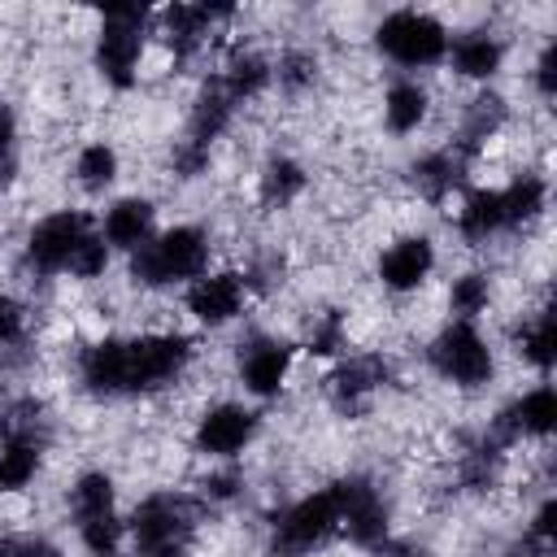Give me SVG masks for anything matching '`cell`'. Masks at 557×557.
<instances>
[{
	"instance_id": "6da1fadb",
	"label": "cell",
	"mask_w": 557,
	"mask_h": 557,
	"mask_svg": "<svg viewBox=\"0 0 557 557\" xmlns=\"http://www.w3.org/2000/svg\"><path fill=\"white\" fill-rule=\"evenodd\" d=\"M213 231L205 222H170L126 257V278L135 292H183L205 270H213Z\"/></svg>"
},
{
	"instance_id": "7a4b0ae2",
	"label": "cell",
	"mask_w": 557,
	"mask_h": 557,
	"mask_svg": "<svg viewBox=\"0 0 557 557\" xmlns=\"http://www.w3.org/2000/svg\"><path fill=\"white\" fill-rule=\"evenodd\" d=\"M448 39H453V26L435 9H418V4L387 9V13H379L370 22L374 57L387 61L396 74H413V78H422L426 70L444 65Z\"/></svg>"
},
{
	"instance_id": "3957f363",
	"label": "cell",
	"mask_w": 557,
	"mask_h": 557,
	"mask_svg": "<svg viewBox=\"0 0 557 557\" xmlns=\"http://www.w3.org/2000/svg\"><path fill=\"white\" fill-rule=\"evenodd\" d=\"M152 48V9L113 4L96 17L91 30V70L109 91H135Z\"/></svg>"
},
{
	"instance_id": "277c9868",
	"label": "cell",
	"mask_w": 557,
	"mask_h": 557,
	"mask_svg": "<svg viewBox=\"0 0 557 557\" xmlns=\"http://www.w3.org/2000/svg\"><path fill=\"white\" fill-rule=\"evenodd\" d=\"M200 357L196 335L178 326L126 331V400H152L174 392Z\"/></svg>"
},
{
	"instance_id": "5b68a950",
	"label": "cell",
	"mask_w": 557,
	"mask_h": 557,
	"mask_svg": "<svg viewBox=\"0 0 557 557\" xmlns=\"http://www.w3.org/2000/svg\"><path fill=\"white\" fill-rule=\"evenodd\" d=\"M331 540H339V505L331 483L309 487L265 513V548L270 557H313Z\"/></svg>"
},
{
	"instance_id": "8992f818",
	"label": "cell",
	"mask_w": 557,
	"mask_h": 557,
	"mask_svg": "<svg viewBox=\"0 0 557 557\" xmlns=\"http://www.w3.org/2000/svg\"><path fill=\"white\" fill-rule=\"evenodd\" d=\"M426 370L453 392H487L496 383V348L479 322H448L422 344Z\"/></svg>"
},
{
	"instance_id": "52a82bcc",
	"label": "cell",
	"mask_w": 557,
	"mask_h": 557,
	"mask_svg": "<svg viewBox=\"0 0 557 557\" xmlns=\"http://www.w3.org/2000/svg\"><path fill=\"white\" fill-rule=\"evenodd\" d=\"M205 522V509L191 492L183 487H157L144 492L126 509V535H131V557H148L170 544H196Z\"/></svg>"
},
{
	"instance_id": "ba28073f",
	"label": "cell",
	"mask_w": 557,
	"mask_h": 557,
	"mask_svg": "<svg viewBox=\"0 0 557 557\" xmlns=\"http://www.w3.org/2000/svg\"><path fill=\"white\" fill-rule=\"evenodd\" d=\"M91 231H96V213H87L83 205H61V209L39 213L26 226L22 248H17L22 274H30V278H65L78 244Z\"/></svg>"
},
{
	"instance_id": "9c48e42d",
	"label": "cell",
	"mask_w": 557,
	"mask_h": 557,
	"mask_svg": "<svg viewBox=\"0 0 557 557\" xmlns=\"http://www.w3.org/2000/svg\"><path fill=\"white\" fill-rule=\"evenodd\" d=\"M296 357H300L296 339H287L278 331H265V326L244 331L235 344V357H231V374H235L244 400H252V405L278 400L292 387Z\"/></svg>"
},
{
	"instance_id": "30bf717a",
	"label": "cell",
	"mask_w": 557,
	"mask_h": 557,
	"mask_svg": "<svg viewBox=\"0 0 557 557\" xmlns=\"http://www.w3.org/2000/svg\"><path fill=\"white\" fill-rule=\"evenodd\" d=\"M244 17L239 4H218V0H205V4H165V9H152V44H161V52L174 61V65H191L200 61L213 39L235 26Z\"/></svg>"
},
{
	"instance_id": "8fae6325",
	"label": "cell",
	"mask_w": 557,
	"mask_h": 557,
	"mask_svg": "<svg viewBox=\"0 0 557 557\" xmlns=\"http://www.w3.org/2000/svg\"><path fill=\"white\" fill-rule=\"evenodd\" d=\"M331 492H335V505H339V540L357 553H374L379 544H387L396 531V513H392V500L387 492L379 487L374 474H361V470H348L339 479H331Z\"/></svg>"
},
{
	"instance_id": "7c38bea8",
	"label": "cell",
	"mask_w": 557,
	"mask_h": 557,
	"mask_svg": "<svg viewBox=\"0 0 557 557\" xmlns=\"http://www.w3.org/2000/svg\"><path fill=\"white\" fill-rule=\"evenodd\" d=\"M261 435V409L244 396H218L191 418V453L205 461H239Z\"/></svg>"
},
{
	"instance_id": "4fadbf2b",
	"label": "cell",
	"mask_w": 557,
	"mask_h": 557,
	"mask_svg": "<svg viewBox=\"0 0 557 557\" xmlns=\"http://www.w3.org/2000/svg\"><path fill=\"white\" fill-rule=\"evenodd\" d=\"M392 383H396V361L383 348H370V352H348L331 361L322 374V396L339 418H361L379 400V392H387Z\"/></svg>"
},
{
	"instance_id": "5bb4252c",
	"label": "cell",
	"mask_w": 557,
	"mask_h": 557,
	"mask_svg": "<svg viewBox=\"0 0 557 557\" xmlns=\"http://www.w3.org/2000/svg\"><path fill=\"white\" fill-rule=\"evenodd\" d=\"M435 270H440V244H435V235H426V231H400V235H392L374 252V270L370 274L379 283V292H387L396 300H409V296H418L435 278Z\"/></svg>"
},
{
	"instance_id": "9a60e30c",
	"label": "cell",
	"mask_w": 557,
	"mask_h": 557,
	"mask_svg": "<svg viewBox=\"0 0 557 557\" xmlns=\"http://www.w3.org/2000/svg\"><path fill=\"white\" fill-rule=\"evenodd\" d=\"M248 305H252V292L239 265H213L183 287V313L196 331H226L248 313Z\"/></svg>"
},
{
	"instance_id": "2e32d148",
	"label": "cell",
	"mask_w": 557,
	"mask_h": 557,
	"mask_svg": "<svg viewBox=\"0 0 557 557\" xmlns=\"http://www.w3.org/2000/svg\"><path fill=\"white\" fill-rule=\"evenodd\" d=\"M474 174H479V165L470 157H461L444 139L431 144V148H422V152H413L405 161V183H409V191L422 205H448V200H457L466 187H474Z\"/></svg>"
},
{
	"instance_id": "e0dca14e",
	"label": "cell",
	"mask_w": 557,
	"mask_h": 557,
	"mask_svg": "<svg viewBox=\"0 0 557 557\" xmlns=\"http://www.w3.org/2000/svg\"><path fill=\"white\" fill-rule=\"evenodd\" d=\"M509 117H513V104H509L505 91H496V87H474V91L466 96V104L457 109L453 135H448L444 144H453L461 157H470V161L479 165V161L487 157V148L505 135Z\"/></svg>"
},
{
	"instance_id": "ac0fdd59",
	"label": "cell",
	"mask_w": 557,
	"mask_h": 557,
	"mask_svg": "<svg viewBox=\"0 0 557 557\" xmlns=\"http://www.w3.org/2000/svg\"><path fill=\"white\" fill-rule=\"evenodd\" d=\"M509 61V39L496 30V26H466V30H453L448 39V74L461 78V83H474V87H492L496 74L505 70Z\"/></svg>"
},
{
	"instance_id": "d6986e66",
	"label": "cell",
	"mask_w": 557,
	"mask_h": 557,
	"mask_svg": "<svg viewBox=\"0 0 557 557\" xmlns=\"http://www.w3.org/2000/svg\"><path fill=\"white\" fill-rule=\"evenodd\" d=\"M96 231L100 239L113 248V257H131L135 248H144L157 235V200L144 191H122L113 196L100 213H96Z\"/></svg>"
},
{
	"instance_id": "ffe728a7",
	"label": "cell",
	"mask_w": 557,
	"mask_h": 557,
	"mask_svg": "<svg viewBox=\"0 0 557 557\" xmlns=\"http://www.w3.org/2000/svg\"><path fill=\"white\" fill-rule=\"evenodd\" d=\"M213 78L222 83V91H226L239 109H248V104H257V100H265V96L274 91V57H270L265 48H257V44H239V39H235V44L222 52Z\"/></svg>"
},
{
	"instance_id": "44dd1931",
	"label": "cell",
	"mask_w": 557,
	"mask_h": 557,
	"mask_svg": "<svg viewBox=\"0 0 557 557\" xmlns=\"http://www.w3.org/2000/svg\"><path fill=\"white\" fill-rule=\"evenodd\" d=\"M435 113V96L426 87V78H413V74H392L379 91V126L392 135V139H409L418 135Z\"/></svg>"
},
{
	"instance_id": "7402d4cb",
	"label": "cell",
	"mask_w": 557,
	"mask_h": 557,
	"mask_svg": "<svg viewBox=\"0 0 557 557\" xmlns=\"http://www.w3.org/2000/svg\"><path fill=\"white\" fill-rule=\"evenodd\" d=\"M453 235L466 248H487V244L505 239L509 235V222H505L500 187H487V183L466 187L457 196V209H453Z\"/></svg>"
},
{
	"instance_id": "603a6c76",
	"label": "cell",
	"mask_w": 557,
	"mask_h": 557,
	"mask_svg": "<svg viewBox=\"0 0 557 557\" xmlns=\"http://www.w3.org/2000/svg\"><path fill=\"white\" fill-rule=\"evenodd\" d=\"M239 113H244V109L222 91V83H218L213 74H205V78L196 83L191 100H187L183 139L205 144V148H218V144L231 135V126H235V117H239Z\"/></svg>"
},
{
	"instance_id": "cb8c5ba5",
	"label": "cell",
	"mask_w": 557,
	"mask_h": 557,
	"mask_svg": "<svg viewBox=\"0 0 557 557\" xmlns=\"http://www.w3.org/2000/svg\"><path fill=\"white\" fill-rule=\"evenodd\" d=\"M309 187H313L309 165H305L296 152H283V148H274V152L257 165V178H252V196H257V205H261L265 213H283V209L300 205V200L309 196Z\"/></svg>"
},
{
	"instance_id": "d4e9b609",
	"label": "cell",
	"mask_w": 557,
	"mask_h": 557,
	"mask_svg": "<svg viewBox=\"0 0 557 557\" xmlns=\"http://www.w3.org/2000/svg\"><path fill=\"white\" fill-rule=\"evenodd\" d=\"M52 448V435L39 431H9L0 435V496H22L44 474V457Z\"/></svg>"
},
{
	"instance_id": "484cf974",
	"label": "cell",
	"mask_w": 557,
	"mask_h": 557,
	"mask_svg": "<svg viewBox=\"0 0 557 557\" xmlns=\"http://www.w3.org/2000/svg\"><path fill=\"white\" fill-rule=\"evenodd\" d=\"M509 348H513V357H518L527 370H535L540 379L553 374V361H557V326H553V305H548V296H544L535 309L518 313V322H513V331H509Z\"/></svg>"
},
{
	"instance_id": "4316f807",
	"label": "cell",
	"mask_w": 557,
	"mask_h": 557,
	"mask_svg": "<svg viewBox=\"0 0 557 557\" xmlns=\"http://www.w3.org/2000/svg\"><path fill=\"white\" fill-rule=\"evenodd\" d=\"M296 348H300L305 357L322 361V366L348 357V352H352V322H348V309H339V305L313 309L309 322H305V331H300V339H296Z\"/></svg>"
},
{
	"instance_id": "83f0119b",
	"label": "cell",
	"mask_w": 557,
	"mask_h": 557,
	"mask_svg": "<svg viewBox=\"0 0 557 557\" xmlns=\"http://www.w3.org/2000/svg\"><path fill=\"white\" fill-rule=\"evenodd\" d=\"M104 513H117V479L104 466H83L65 483V518L78 527V522H91Z\"/></svg>"
},
{
	"instance_id": "f1b7e54d",
	"label": "cell",
	"mask_w": 557,
	"mask_h": 557,
	"mask_svg": "<svg viewBox=\"0 0 557 557\" xmlns=\"http://www.w3.org/2000/svg\"><path fill=\"white\" fill-rule=\"evenodd\" d=\"M500 205H505L509 235H527L535 222H544V213H548V178H544V170L527 165L509 183H500Z\"/></svg>"
},
{
	"instance_id": "f546056e",
	"label": "cell",
	"mask_w": 557,
	"mask_h": 557,
	"mask_svg": "<svg viewBox=\"0 0 557 557\" xmlns=\"http://www.w3.org/2000/svg\"><path fill=\"white\" fill-rule=\"evenodd\" d=\"M122 178V152L113 139H87L74 148L70 157V183L83 191V196H104L113 191Z\"/></svg>"
},
{
	"instance_id": "4dcf8cb0",
	"label": "cell",
	"mask_w": 557,
	"mask_h": 557,
	"mask_svg": "<svg viewBox=\"0 0 557 557\" xmlns=\"http://www.w3.org/2000/svg\"><path fill=\"white\" fill-rule=\"evenodd\" d=\"M492 305H496V278H492V270H483V265L457 270V274L444 283L448 322H479V318H487Z\"/></svg>"
},
{
	"instance_id": "1f68e13d",
	"label": "cell",
	"mask_w": 557,
	"mask_h": 557,
	"mask_svg": "<svg viewBox=\"0 0 557 557\" xmlns=\"http://www.w3.org/2000/svg\"><path fill=\"white\" fill-rule=\"evenodd\" d=\"M322 70L326 61L313 44H283L274 52V91L287 100H300L322 83Z\"/></svg>"
},
{
	"instance_id": "d6a6232c",
	"label": "cell",
	"mask_w": 557,
	"mask_h": 557,
	"mask_svg": "<svg viewBox=\"0 0 557 557\" xmlns=\"http://www.w3.org/2000/svg\"><path fill=\"white\" fill-rule=\"evenodd\" d=\"M191 496L200 500V509H231L248 496V474L239 461H209V470L196 479Z\"/></svg>"
},
{
	"instance_id": "836d02e7",
	"label": "cell",
	"mask_w": 557,
	"mask_h": 557,
	"mask_svg": "<svg viewBox=\"0 0 557 557\" xmlns=\"http://www.w3.org/2000/svg\"><path fill=\"white\" fill-rule=\"evenodd\" d=\"M78 553L83 557H131V535H126V513H104L91 522L74 527Z\"/></svg>"
},
{
	"instance_id": "e575fe53",
	"label": "cell",
	"mask_w": 557,
	"mask_h": 557,
	"mask_svg": "<svg viewBox=\"0 0 557 557\" xmlns=\"http://www.w3.org/2000/svg\"><path fill=\"white\" fill-rule=\"evenodd\" d=\"M35 339V309L26 296L0 287V357L26 352Z\"/></svg>"
},
{
	"instance_id": "d590c367",
	"label": "cell",
	"mask_w": 557,
	"mask_h": 557,
	"mask_svg": "<svg viewBox=\"0 0 557 557\" xmlns=\"http://www.w3.org/2000/svg\"><path fill=\"white\" fill-rule=\"evenodd\" d=\"M239 274H244V283H248L252 300H257V296H274V292L287 283V257H283L278 248H257V252H248V261L239 265Z\"/></svg>"
},
{
	"instance_id": "8d00e7d4",
	"label": "cell",
	"mask_w": 557,
	"mask_h": 557,
	"mask_svg": "<svg viewBox=\"0 0 557 557\" xmlns=\"http://www.w3.org/2000/svg\"><path fill=\"white\" fill-rule=\"evenodd\" d=\"M165 170H170L174 183H196V178H205V174L213 170V148L191 144V139L178 135V139L170 144V152H165Z\"/></svg>"
},
{
	"instance_id": "74e56055",
	"label": "cell",
	"mask_w": 557,
	"mask_h": 557,
	"mask_svg": "<svg viewBox=\"0 0 557 557\" xmlns=\"http://www.w3.org/2000/svg\"><path fill=\"white\" fill-rule=\"evenodd\" d=\"M109 265H113V248L100 239V231H91V235L78 244V252H74L65 278H74V283H100V278L109 274Z\"/></svg>"
},
{
	"instance_id": "f35d334b",
	"label": "cell",
	"mask_w": 557,
	"mask_h": 557,
	"mask_svg": "<svg viewBox=\"0 0 557 557\" xmlns=\"http://www.w3.org/2000/svg\"><path fill=\"white\" fill-rule=\"evenodd\" d=\"M531 91H535L540 109H548L557 100V39L553 35L540 44V52L531 61Z\"/></svg>"
},
{
	"instance_id": "ab89813d",
	"label": "cell",
	"mask_w": 557,
	"mask_h": 557,
	"mask_svg": "<svg viewBox=\"0 0 557 557\" xmlns=\"http://www.w3.org/2000/svg\"><path fill=\"white\" fill-rule=\"evenodd\" d=\"M0 557H65V548L44 531H4Z\"/></svg>"
},
{
	"instance_id": "60d3db41",
	"label": "cell",
	"mask_w": 557,
	"mask_h": 557,
	"mask_svg": "<svg viewBox=\"0 0 557 557\" xmlns=\"http://www.w3.org/2000/svg\"><path fill=\"white\" fill-rule=\"evenodd\" d=\"M522 535H531L535 544L553 548V540H557V500H553V492H544V496L535 500V509H531L527 522H522Z\"/></svg>"
},
{
	"instance_id": "b9f144b4",
	"label": "cell",
	"mask_w": 557,
	"mask_h": 557,
	"mask_svg": "<svg viewBox=\"0 0 557 557\" xmlns=\"http://www.w3.org/2000/svg\"><path fill=\"white\" fill-rule=\"evenodd\" d=\"M17 144H22V117H17V104L0 96V161H4V157H17Z\"/></svg>"
},
{
	"instance_id": "7bdbcfd3",
	"label": "cell",
	"mask_w": 557,
	"mask_h": 557,
	"mask_svg": "<svg viewBox=\"0 0 557 557\" xmlns=\"http://www.w3.org/2000/svg\"><path fill=\"white\" fill-rule=\"evenodd\" d=\"M374 557H431V553H426V544L413 540V535H392L387 544L374 548Z\"/></svg>"
},
{
	"instance_id": "ee69618b",
	"label": "cell",
	"mask_w": 557,
	"mask_h": 557,
	"mask_svg": "<svg viewBox=\"0 0 557 557\" xmlns=\"http://www.w3.org/2000/svg\"><path fill=\"white\" fill-rule=\"evenodd\" d=\"M17 178H22V157H4L0 161V200L17 187Z\"/></svg>"
},
{
	"instance_id": "f6af8a7d",
	"label": "cell",
	"mask_w": 557,
	"mask_h": 557,
	"mask_svg": "<svg viewBox=\"0 0 557 557\" xmlns=\"http://www.w3.org/2000/svg\"><path fill=\"white\" fill-rule=\"evenodd\" d=\"M148 557H196V544H170V548H157Z\"/></svg>"
}]
</instances>
